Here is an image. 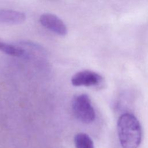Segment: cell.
<instances>
[{"mask_svg":"<svg viewBox=\"0 0 148 148\" xmlns=\"http://www.w3.org/2000/svg\"><path fill=\"white\" fill-rule=\"evenodd\" d=\"M117 132L123 148H138L142 140V128L132 114H123L117 121Z\"/></svg>","mask_w":148,"mask_h":148,"instance_id":"obj_1","label":"cell"},{"mask_svg":"<svg viewBox=\"0 0 148 148\" xmlns=\"http://www.w3.org/2000/svg\"><path fill=\"white\" fill-rule=\"evenodd\" d=\"M72 110L75 117L82 123H90L95 119V113L87 94H80L74 98Z\"/></svg>","mask_w":148,"mask_h":148,"instance_id":"obj_2","label":"cell"},{"mask_svg":"<svg viewBox=\"0 0 148 148\" xmlns=\"http://www.w3.org/2000/svg\"><path fill=\"white\" fill-rule=\"evenodd\" d=\"M102 76L91 71H83L76 73L71 79L72 84L75 86H95L102 82Z\"/></svg>","mask_w":148,"mask_h":148,"instance_id":"obj_3","label":"cell"},{"mask_svg":"<svg viewBox=\"0 0 148 148\" xmlns=\"http://www.w3.org/2000/svg\"><path fill=\"white\" fill-rule=\"evenodd\" d=\"M39 21L43 27L57 35L64 36L67 33V28L64 22L53 14H42L39 18Z\"/></svg>","mask_w":148,"mask_h":148,"instance_id":"obj_4","label":"cell"},{"mask_svg":"<svg viewBox=\"0 0 148 148\" xmlns=\"http://www.w3.org/2000/svg\"><path fill=\"white\" fill-rule=\"evenodd\" d=\"M25 20L24 13L10 9H0V23L8 24H18Z\"/></svg>","mask_w":148,"mask_h":148,"instance_id":"obj_5","label":"cell"},{"mask_svg":"<svg viewBox=\"0 0 148 148\" xmlns=\"http://www.w3.org/2000/svg\"><path fill=\"white\" fill-rule=\"evenodd\" d=\"M76 148H94V143L90 136L84 133L76 134L74 138Z\"/></svg>","mask_w":148,"mask_h":148,"instance_id":"obj_6","label":"cell"},{"mask_svg":"<svg viewBox=\"0 0 148 148\" xmlns=\"http://www.w3.org/2000/svg\"><path fill=\"white\" fill-rule=\"evenodd\" d=\"M0 50L6 54L14 57H21L25 54L23 49L1 41H0Z\"/></svg>","mask_w":148,"mask_h":148,"instance_id":"obj_7","label":"cell"}]
</instances>
